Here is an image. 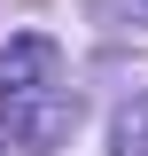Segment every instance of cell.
Segmentation results:
<instances>
[{
  "label": "cell",
  "instance_id": "cell-1",
  "mask_svg": "<svg viewBox=\"0 0 148 156\" xmlns=\"http://www.w3.org/2000/svg\"><path fill=\"white\" fill-rule=\"evenodd\" d=\"M0 109H8V133L31 140V148H47V140H62L78 125V94L62 86V47L55 39H8L0 47Z\"/></svg>",
  "mask_w": 148,
  "mask_h": 156
},
{
  "label": "cell",
  "instance_id": "cell-2",
  "mask_svg": "<svg viewBox=\"0 0 148 156\" xmlns=\"http://www.w3.org/2000/svg\"><path fill=\"white\" fill-rule=\"evenodd\" d=\"M109 156H148V94H132L109 125Z\"/></svg>",
  "mask_w": 148,
  "mask_h": 156
},
{
  "label": "cell",
  "instance_id": "cell-3",
  "mask_svg": "<svg viewBox=\"0 0 148 156\" xmlns=\"http://www.w3.org/2000/svg\"><path fill=\"white\" fill-rule=\"evenodd\" d=\"M101 16H148V0H101Z\"/></svg>",
  "mask_w": 148,
  "mask_h": 156
}]
</instances>
